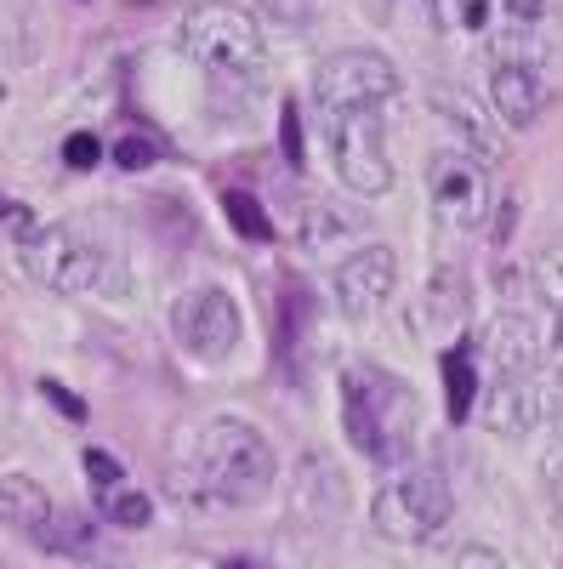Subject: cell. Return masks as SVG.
Listing matches in <instances>:
<instances>
[{"instance_id":"1","label":"cell","mask_w":563,"mask_h":569,"mask_svg":"<svg viewBox=\"0 0 563 569\" xmlns=\"http://www.w3.org/2000/svg\"><path fill=\"white\" fill-rule=\"evenodd\" d=\"M273 445L257 433L251 421L240 416H211L194 439H188V450L171 461L165 485L182 507L194 512H211V507H251L268 496L273 485Z\"/></svg>"},{"instance_id":"2","label":"cell","mask_w":563,"mask_h":569,"mask_svg":"<svg viewBox=\"0 0 563 569\" xmlns=\"http://www.w3.org/2000/svg\"><path fill=\"white\" fill-rule=\"evenodd\" d=\"M342 416H348V439L359 456L375 467H404V450L415 439V393L382 365H353L342 376Z\"/></svg>"},{"instance_id":"3","label":"cell","mask_w":563,"mask_h":569,"mask_svg":"<svg viewBox=\"0 0 563 569\" xmlns=\"http://www.w3.org/2000/svg\"><path fill=\"white\" fill-rule=\"evenodd\" d=\"M23 268H29L34 284H46V291H58V297H91V291L125 297L131 291V279L109 262V251L98 240H86V233L63 228V222L23 233Z\"/></svg>"},{"instance_id":"4","label":"cell","mask_w":563,"mask_h":569,"mask_svg":"<svg viewBox=\"0 0 563 569\" xmlns=\"http://www.w3.org/2000/svg\"><path fill=\"white\" fill-rule=\"evenodd\" d=\"M455 512V496H450V479L439 467H404L393 479H382V490L370 496V525L382 541H428L450 525Z\"/></svg>"},{"instance_id":"5","label":"cell","mask_w":563,"mask_h":569,"mask_svg":"<svg viewBox=\"0 0 563 569\" xmlns=\"http://www.w3.org/2000/svg\"><path fill=\"white\" fill-rule=\"evenodd\" d=\"M177 40H182V52L194 58L200 69H211V74H257L262 58H268L257 18L240 12V7H228V0H205V7L182 12Z\"/></svg>"},{"instance_id":"6","label":"cell","mask_w":563,"mask_h":569,"mask_svg":"<svg viewBox=\"0 0 563 569\" xmlns=\"http://www.w3.org/2000/svg\"><path fill=\"white\" fill-rule=\"evenodd\" d=\"M399 69L375 46H342L313 69V103L319 114H375L388 98H399Z\"/></svg>"},{"instance_id":"7","label":"cell","mask_w":563,"mask_h":569,"mask_svg":"<svg viewBox=\"0 0 563 569\" xmlns=\"http://www.w3.org/2000/svg\"><path fill=\"white\" fill-rule=\"evenodd\" d=\"M324 137H331V160L348 194L382 200L393 188V160L382 149V126L375 114H324Z\"/></svg>"},{"instance_id":"8","label":"cell","mask_w":563,"mask_h":569,"mask_svg":"<svg viewBox=\"0 0 563 569\" xmlns=\"http://www.w3.org/2000/svg\"><path fill=\"white\" fill-rule=\"evenodd\" d=\"M171 330H177V342L194 353V359L222 365L233 353V342H240V302H233L222 284H200V291L177 297Z\"/></svg>"},{"instance_id":"9","label":"cell","mask_w":563,"mask_h":569,"mask_svg":"<svg viewBox=\"0 0 563 569\" xmlns=\"http://www.w3.org/2000/svg\"><path fill=\"white\" fill-rule=\"evenodd\" d=\"M428 194H433V217L444 222V228H455V233H466V228H479L484 217H490V177H484V166L479 160H466V154H439L433 160V171H428Z\"/></svg>"},{"instance_id":"10","label":"cell","mask_w":563,"mask_h":569,"mask_svg":"<svg viewBox=\"0 0 563 569\" xmlns=\"http://www.w3.org/2000/svg\"><path fill=\"white\" fill-rule=\"evenodd\" d=\"M336 308L348 319H370V313H382L399 291V257L388 246H359L342 268H336Z\"/></svg>"},{"instance_id":"11","label":"cell","mask_w":563,"mask_h":569,"mask_svg":"<svg viewBox=\"0 0 563 569\" xmlns=\"http://www.w3.org/2000/svg\"><path fill=\"white\" fill-rule=\"evenodd\" d=\"M433 114L444 120L450 142H455V154L466 160H501V131H495V109L484 98H473L466 86H433Z\"/></svg>"},{"instance_id":"12","label":"cell","mask_w":563,"mask_h":569,"mask_svg":"<svg viewBox=\"0 0 563 569\" xmlns=\"http://www.w3.org/2000/svg\"><path fill=\"white\" fill-rule=\"evenodd\" d=\"M546 342H552V330L535 319V313H495L490 330H484V353L495 359L501 376H519V370H535L546 359Z\"/></svg>"},{"instance_id":"13","label":"cell","mask_w":563,"mask_h":569,"mask_svg":"<svg viewBox=\"0 0 563 569\" xmlns=\"http://www.w3.org/2000/svg\"><path fill=\"white\" fill-rule=\"evenodd\" d=\"M484 103H490V109H495V120H506L512 131H530V126L541 120L546 86H541V74H535L530 63L506 58V63H495V69H490V98H484Z\"/></svg>"},{"instance_id":"14","label":"cell","mask_w":563,"mask_h":569,"mask_svg":"<svg viewBox=\"0 0 563 569\" xmlns=\"http://www.w3.org/2000/svg\"><path fill=\"white\" fill-rule=\"evenodd\" d=\"M52 496L40 490V479H29V472H7L0 479V525L18 530V536H40L46 518H52Z\"/></svg>"},{"instance_id":"15","label":"cell","mask_w":563,"mask_h":569,"mask_svg":"<svg viewBox=\"0 0 563 569\" xmlns=\"http://www.w3.org/2000/svg\"><path fill=\"white\" fill-rule=\"evenodd\" d=\"M484 416H490V433H501V439H530V433H535L541 421H535V399H530L524 370H519V376H506V382L490 393Z\"/></svg>"},{"instance_id":"16","label":"cell","mask_w":563,"mask_h":569,"mask_svg":"<svg viewBox=\"0 0 563 569\" xmlns=\"http://www.w3.org/2000/svg\"><path fill=\"white\" fill-rule=\"evenodd\" d=\"M473 399H479V365H473V342H461V348L444 353V405H450V421L473 416Z\"/></svg>"},{"instance_id":"17","label":"cell","mask_w":563,"mask_h":569,"mask_svg":"<svg viewBox=\"0 0 563 569\" xmlns=\"http://www.w3.org/2000/svg\"><path fill=\"white\" fill-rule=\"evenodd\" d=\"M524 382H530V399H535V421L557 427L563 421V359H541L535 370H524Z\"/></svg>"},{"instance_id":"18","label":"cell","mask_w":563,"mask_h":569,"mask_svg":"<svg viewBox=\"0 0 563 569\" xmlns=\"http://www.w3.org/2000/svg\"><path fill=\"white\" fill-rule=\"evenodd\" d=\"M222 217H228L233 233H240V240H251V246H268V240H273L268 211L257 206V194H245V188H228V194H222Z\"/></svg>"},{"instance_id":"19","label":"cell","mask_w":563,"mask_h":569,"mask_svg":"<svg viewBox=\"0 0 563 569\" xmlns=\"http://www.w3.org/2000/svg\"><path fill=\"white\" fill-rule=\"evenodd\" d=\"M98 512L109 518V525H120V530H149V518H154L149 496H143V490H125V485L103 490V496H98Z\"/></svg>"},{"instance_id":"20","label":"cell","mask_w":563,"mask_h":569,"mask_svg":"<svg viewBox=\"0 0 563 569\" xmlns=\"http://www.w3.org/2000/svg\"><path fill=\"white\" fill-rule=\"evenodd\" d=\"M535 291L552 313H563V233L552 246H541V257H535Z\"/></svg>"},{"instance_id":"21","label":"cell","mask_w":563,"mask_h":569,"mask_svg":"<svg viewBox=\"0 0 563 569\" xmlns=\"http://www.w3.org/2000/svg\"><path fill=\"white\" fill-rule=\"evenodd\" d=\"M109 160H114L120 171H149V166L160 160V142H154L149 131H125L114 149H109Z\"/></svg>"},{"instance_id":"22","label":"cell","mask_w":563,"mask_h":569,"mask_svg":"<svg viewBox=\"0 0 563 569\" xmlns=\"http://www.w3.org/2000/svg\"><path fill=\"white\" fill-rule=\"evenodd\" d=\"M80 467H86V479L98 485V490H114V485H125V467H120L109 450H86V456H80Z\"/></svg>"},{"instance_id":"23","label":"cell","mask_w":563,"mask_h":569,"mask_svg":"<svg viewBox=\"0 0 563 569\" xmlns=\"http://www.w3.org/2000/svg\"><path fill=\"white\" fill-rule=\"evenodd\" d=\"M103 160V142L91 137V131H69L63 137V166H74V171H91Z\"/></svg>"},{"instance_id":"24","label":"cell","mask_w":563,"mask_h":569,"mask_svg":"<svg viewBox=\"0 0 563 569\" xmlns=\"http://www.w3.org/2000/svg\"><path fill=\"white\" fill-rule=\"evenodd\" d=\"M546 496H552V507H557V518H563V433L552 439V450H546Z\"/></svg>"},{"instance_id":"25","label":"cell","mask_w":563,"mask_h":569,"mask_svg":"<svg viewBox=\"0 0 563 569\" xmlns=\"http://www.w3.org/2000/svg\"><path fill=\"white\" fill-rule=\"evenodd\" d=\"M40 399H52V405H58V410H63L69 421H86V405H80L74 393H63L58 382H40Z\"/></svg>"},{"instance_id":"26","label":"cell","mask_w":563,"mask_h":569,"mask_svg":"<svg viewBox=\"0 0 563 569\" xmlns=\"http://www.w3.org/2000/svg\"><path fill=\"white\" fill-rule=\"evenodd\" d=\"M455 569H501V552H490V547H461Z\"/></svg>"},{"instance_id":"27","label":"cell","mask_w":563,"mask_h":569,"mask_svg":"<svg viewBox=\"0 0 563 569\" xmlns=\"http://www.w3.org/2000/svg\"><path fill=\"white\" fill-rule=\"evenodd\" d=\"M541 12H546V0H506L512 23H541Z\"/></svg>"},{"instance_id":"28","label":"cell","mask_w":563,"mask_h":569,"mask_svg":"<svg viewBox=\"0 0 563 569\" xmlns=\"http://www.w3.org/2000/svg\"><path fill=\"white\" fill-rule=\"evenodd\" d=\"M285 154L302 160V131H296V109H285Z\"/></svg>"},{"instance_id":"29","label":"cell","mask_w":563,"mask_h":569,"mask_svg":"<svg viewBox=\"0 0 563 569\" xmlns=\"http://www.w3.org/2000/svg\"><path fill=\"white\" fill-rule=\"evenodd\" d=\"M222 569H262V563H251V558H228Z\"/></svg>"}]
</instances>
